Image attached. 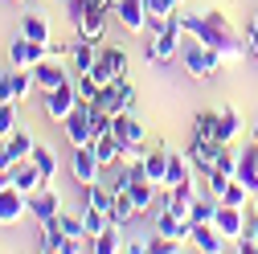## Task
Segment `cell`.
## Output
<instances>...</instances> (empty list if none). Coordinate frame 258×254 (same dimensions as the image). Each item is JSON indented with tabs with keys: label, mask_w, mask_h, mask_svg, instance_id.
I'll use <instances>...</instances> for the list:
<instances>
[{
	"label": "cell",
	"mask_w": 258,
	"mask_h": 254,
	"mask_svg": "<svg viewBox=\"0 0 258 254\" xmlns=\"http://www.w3.org/2000/svg\"><path fill=\"white\" fill-rule=\"evenodd\" d=\"M188 242L197 246V250H205V254L225 250V238H221V230L213 226V221H192V234H188Z\"/></svg>",
	"instance_id": "obj_17"
},
{
	"label": "cell",
	"mask_w": 258,
	"mask_h": 254,
	"mask_svg": "<svg viewBox=\"0 0 258 254\" xmlns=\"http://www.w3.org/2000/svg\"><path fill=\"white\" fill-rule=\"evenodd\" d=\"M234 180H242V184L250 188V197L258 193V144H254V140H250V148H242V156H238Z\"/></svg>",
	"instance_id": "obj_18"
},
{
	"label": "cell",
	"mask_w": 258,
	"mask_h": 254,
	"mask_svg": "<svg viewBox=\"0 0 258 254\" xmlns=\"http://www.w3.org/2000/svg\"><path fill=\"white\" fill-rule=\"evenodd\" d=\"M184 180H192V160L168 156V180H164V188H176V184H184Z\"/></svg>",
	"instance_id": "obj_29"
},
{
	"label": "cell",
	"mask_w": 258,
	"mask_h": 254,
	"mask_svg": "<svg viewBox=\"0 0 258 254\" xmlns=\"http://www.w3.org/2000/svg\"><path fill=\"white\" fill-rule=\"evenodd\" d=\"M17 132V103H0V136H13Z\"/></svg>",
	"instance_id": "obj_38"
},
{
	"label": "cell",
	"mask_w": 258,
	"mask_h": 254,
	"mask_svg": "<svg viewBox=\"0 0 258 254\" xmlns=\"http://www.w3.org/2000/svg\"><path fill=\"white\" fill-rule=\"evenodd\" d=\"M74 86H78V99H82V103H94V99H99V90H103V82L94 78V74H78Z\"/></svg>",
	"instance_id": "obj_36"
},
{
	"label": "cell",
	"mask_w": 258,
	"mask_h": 254,
	"mask_svg": "<svg viewBox=\"0 0 258 254\" xmlns=\"http://www.w3.org/2000/svg\"><path fill=\"white\" fill-rule=\"evenodd\" d=\"M99 82H115V78H127V49L123 45H103L99 49V61L90 70Z\"/></svg>",
	"instance_id": "obj_5"
},
{
	"label": "cell",
	"mask_w": 258,
	"mask_h": 254,
	"mask_svg": "<svg viewBox=\"0 0 258 254\" xmlns=\"http://www.w3.org/2000/svg\"><path fill=\"white\" fill-rule=\"evenodd\" d=\"M78 103H82V99H78V86H74V82H61V86L45 90V115H49V119H57V123L66 119Z\"/></svg>",
	"instance_id": "obj_8"
},
{
	"label": "cell",
	"mask_w": 258,
	"mask_h": 254,
	"mask_svg": "<svg viewBox=\"0 0 258 254\" xmlns=\"http://www.w3.org/2000/svg\"><path fill=\"white\" fill-rule=\"evenodd\" d=\"M61 132H66V140L74 144V148H82V144H94V127H90V103H78L66 119H61Z\"/></svg>",
	"instance_id": "obj_6"
},
{
	"label": "cell",
	"mask_w": 258,
	"mask_h": 254,
	"mask_svg": "<svg viewBox=\"0 0 258 254\" xmlns=\"http://www.w3.org/2000/svg\"><path fill=\"white\" fill-rule=\"evenodd\" d=\"M168 156H172V152H164V148L144 156V172H148V176H152L160 188H164V180H168Z\"/></svg>",
	"instance_id": "obj_26"
},
{
	"label": "cell",
	"mask_w": 258,
	"mask_h": 254,
	"mask_svg": "<svg viewBox=\"0 0 258 254\" xmlns=\"http://www.w3.org/2000/svg\"><path fill=\"white\" fill-rule=\"evenodd\" d=\"M99 41H86V37H78L74 45H70V66H74V74H90L94 70V61H99Z\"/></svg>",
	"instance_id": "obj_20"
},
{
	"label": "cell",
	"mask_w": 258,
	"mask_h": 254,
	"mask_svg": "<svg viewBox=\"0 0 258 254\" xmlns=\"http://www.w3.org/2000/svg\"><path fill=\"white\" fill-rule=\"evenodd\" d=\"M188 37V33H184ZM180 66L188 70V78H197V82H209L217 70H221V53H213L209 45H201L197 37H188L180 45Z\"/></svg>",
	"instance_id": "obj_2"
},
{
	"label": "cell",
	"mask_w": 258,
	"mask_h": 254,
	"mask_svg": "<svg viewBox=\"0 0 258 254\" xmlns=\"http://www.w3.org/2000/svg\"><path fill=\"white\" fill-rule=\"evenodd\" d=\"M180 5L184 0H148V17H172L180 13Z\"/></svg>",
	"instance_id": "obj_39"
},
{
	"label": "cell",
	"mask_w": 258,
	"mask_h": 254,
	"mask_svg": "<svg viewBox=\"0 0 258 254\" xmlns=\"http://www.w3.org/2000/svg\"><path fill=\"white\" fill-rule=\"evenodd\" d=\"M13 184L21 188V193L33 197L37 188H45V176H41V168H37L33 160H17V164H13Z\"/></svg>",
	"instance_id": "obj_19"
},
{
	"label": "cell",
	"mask_w": 258,
	"mask_h": 254,
	"mask_svg": "<svg viewBox=\"0 0 258 254\" xmlns=\"http://www.w3.org/2000/svg\"><path fill=\"white\" fill-rule=\"evenodd\" d=\"M213 213H217L213 197H197V201H192V221H213Z\"/></svg>",
	"instance_id": "obj_40"
},
{
	"label": "cell",
	"mask_w": 258,
	"mask_h": 254,
	"mask_svg": "<svg viewBox=\"0 0 258 254\" xmlns=\"http://www.w3.org/2000/svg\"><path fill=\"white\" fill-rule=\"evenodd\" d=\"M82 221H86V242H94V238H99L107 226H111V213H103V209H82Z\"/></svg>",
	"instance_id": "obj_27"
},
{
	"label": "cell",
	"mask_w": 258,
	"mask_h": 254,
	"mask_svg": "<svg viewBox=\"0 0 258 254\" xmlns=\"http://www.w3.org/2000/svg\"><path fill=\"white\" fill-rule=\"evenodd\" d=\"M21 33H25V37H33V41H45V45H49V21H45V17H37V13H29V17L21 21Z\"/></svg>",
	"instance_id": "obj_30"
},
{
	"label": "cell",
	"mask_w": 258,
	"mask_h": 254,
	"mask_svg": "<svg viewBox=\"0 0 258 254\" xmlns=\"http://www.w3.org/2000/svg\"><path fill=\"white\" fill-rule=\"evenodd\" d=\"M57 221H61V234H66V238H86L82 209H78V213H66V209H61V213H57Z\"/></svg>",
	"instance_id": "obj_34"
},
{
	"label": "cell",
	"mask_w": 258,
	"mask_h": 254,
	"mask_svg": "<svg viewBox=\"0 0 258 254\" xmlns=\"http://www.w3.org/2000/svg\"><path fill=\"white\" fill-rule=\"evenodd\" d=\"M70 172H74V180H78V184H94V180L103 176V164H99V156H94V148H90V144L74 148V160H70Z\"/></svg>",
	"instance_id": "obj_13"
},
{
	"label": "cell",
	"mask_w": 258,
	"mask_h": 254,
	"mask_svg": "<svg viewBox=\"0 0 258 254\" xmlns=\"http://www.w3.org/2000/svg\"><path fill=\"white\" fill-rule=\"evenodd\" d=\"M217 156H221V140H197V136H192V144H188V160H192V168H197L201 176L217 168Z\"/></svg>",
	"instance_id": "obj_14"
},
{
	"label": "cell",
	"mask_w": 258,
	"mask_h": 254,
	"mask_svg": "<svg viewBox=\"0 0 258 254\" xmlns=\"http://www.w3.org/2000/svg\"><path fill=\"white\" fill-rule=\"evenodd\" d=\"M192 136H197V140H217V111H197V119H192Z\"/></svg>",
	"instance_id": "obj_31"
},
{
	"label": "cell",
	"mask_w": 258,
	"mask_h": 254,
	"mask_svg": "<svg viewBox=\"0 0 258 254\" xmlns=\"http://www.w3.org/2000/svg\"><path fill=\"white\" fill-rule=\"evenodd\" d=\"M238 156H242V152H234L230 144H221V156H217V172L234 176V172H238Z\"/></svg>",
	"instance_id": "obj_37"
},
{
	"label": "cell",
	"mask_w": 258,
	"mask_h": 254,
	"mask_svg": "<svg viewBox=\"0 0 258 254\" xmlns=\"http://www.w3.org/2000/svg\"><path fill=\"white\" fill-rule=\"evenodd\" d=\"M115 21L127 33H144L148 29V0H115Z\"/></svg>",
	"instance_id": "obj_12"
},
{
	"label": "cell",
	"mask_w": 258,
	"mask_h": 254,
	"mask_svg": "<svg viewBox=\"0 0 258 254\" xmlns=\"http://www.w3.org/2000/svg\"><path fill=\"white\" fill-rule=\"evenodd\" d=\"M33 86H37V82H33V70L13 66L9 74H0V103H25Z\"/></svg>",
	"instance_id": "obj_7"
},
{
	"label": "cell",
	"mask_w": 258,
	"mask_h": 254,
	"mask_svg": "<svg viewBox=\"0 0 258 254\" xmlns=\"http://www.w3.org/2000/svg\"><path fill=\"white\" fill-rule=\"evenodd\" d=\"M115 136L123 140V144H144L148 140V132H144V123L132 115V111H123V115H115Z\"/></svg>",
	"instance_id": "obj_23"
},
{
	"label": "cell",
	"mask_w": 258,
	"mask_h": 254,
	"mask_svg": "<svg viewBox=\"0 0 258 254\" xmlns=\"http://www.w3.org/2000/svg\"><path fill=\"white\" fill-rule=\"evenodd\" d=\"M94 107H103L107 115H123V111H136V86L127 78H115V82H103L99 99H94Z\"/></svg>",
	"instance_id": "obj_4"
},
{
	"label": "cell",
	"mask_w": 258,
	"mask_h": 254,
	"mask_svg": "<svg viewBox=\"0 0 258 254\" xmlns=\"http://www.w3.org/2000/svg\"><path fill=\"white\" fill-rule=\"evenodd\" d=\"M107 17H111V9L94 5V9L82 17V25H78V37H86V41H103V33H107Z\"/></svg>",
	"instance_id": "obj_21"
},
{
	"label": "cell",
	"mask_w": 258,
	"mask_h": 254,
	"mask_svg": "<svg viewBox=\"0 0 258 254\" xmlns=\"http://www.w3.org/2000/svg\"><path fill=\"white\" fill-rule=\"evenodd\" d=\"M37 168H41V176L45 180H53L57 176V156H53V148H33V156H29Z\"/></svg>",
	"instance_id": "obj_33"
},
{
	"label": "cell",
	"mask_w": 258,
	"mask_h": 254,
	"mask_svg": "<svg viewBox=\"0 0 258 254\" xmlns=\"http://www.w3.org/2000/svg\"><path fill=\"white\" fill-rule=\"evenodd\" d=\"M246 45H250V53L258 57V33H254V29H246Z\"/></svg>",
	"instance_id": "obj_42"
},
{
	"label": "cell",
	"mask_w": 258,
	"mask_h": 254,
	"mask_svg": "<svg viewBox=\"0 0 258 254\" xmlns=\"http://www.w3.org/2000/svg\"><path fill=\"white\" fill-rule=\"evenodd\" d=\"M238 132H242L238 111H234V107H221V111H217V140H221V144H234Z\"/></svg>",
	"instance_id": "obj_24"
},
{
	"label": "cell",
	"mask_w": 258,
	"mask_h": 254,
	"mask_svg": "<svg viewBox=\"0 0 258 254\" xmlns=\"http://www.w3.org/2000/svg\"><path fill=\"white\" fill-rule=\"evenodd\" d=\"M180 13H172L168 17V25L160 29V33H152V41H148V61H156V66H168V61H176L180 57Z\"/></svg>",
	"instance_id": "obj_3"
},
{
	"label": "cell",
	"mask_w": 258,
	"mask_h": 254,
	"mask_svg": "<svg viewBox=\"0 0 258 254\" xmlns=\"http://www.w3.org/2000/svg\"><path fill=\"white\" fill-rule=\"evenodd\" d=\"M246 197H250V188H246L242 180H230V184H225V193H221V205H238V209H246Z\"/></svg>",
	"instance_id": "obj_35"
},
{
	"label": "cell",
	"mask_w": 258,
	"mask_h": 254,
	"mask_svg": "<svg viewBox=\"0 0 258 254\" xmlns=\"http://www.w3.org/2000/svg\"><path fill=\"white\" fill-rule=\"evenodd\" d=\"M213 226L221 230V238H225V242H238V238L246 234V226H250V221H246V209H238V205H221V201H217Z\"/></svg>",
	"instance_id": "obj_9"
},
{
	"label": "cell",
	"mask_w": 258,
	"mask_h": 254,
	"mask_svg": "<svg viewBox=\"0 0 258 254\" xmlns=\"http://www.w3.org/2000/svg\"><path fill=\"white\" fill-rule=\"evenodd\" d=\"M33 82H37L41 90H53V86H61V82H70V74H66V66L57 61V53H49V57H41L37 66H33Z\"/></svg>",
	"instance_id": "obj_16"
},
{
	"label": "cell",
	"mask_w": 258,
	"mask_h": 254,
	"mask_svg": "<svg viewBox=\"0 0 258 254\" xmlns=\"http://www.w3.org/2000/svg\"><path fill=\"white\" fill-rule=\"evenodd\" d=\"M136 213H140L136 197L127 193V188H119V193H115V201H111V221H119V226H127V221H132Z\"/></svg>",
	"instance_id": "obj_25"
},
{
	"label": "cell",
	"mask_w": 258,
	"mask_h": 254,
	"mask_svg": "<svg viewBox=\"0 0 258 254\" xmlns=\"http://www.w3.org/2000/svg\"><path fill=\"white\" fill-rule=\"evenodd\" d=\"M90 250L94 254H119V250H127V238H123V226H119V221H111V226L99 234V238H94L90 242Z\"/></svg>",
	"instance_id": "obj_22"
},
{
	"label": "cell",
	"mask_w": 258,
	"mask_h": 254,
	"mask_svg": "<svg viewBox=\"0 0 258 254\" xmlns=\"http://www.w3.org/2000/svg\"><path fill=\"white\" fill-rule=\"evenodd\" d=\"M61 242H66V234H61V221L53 217V221H41V250H61Z\"/></svg>",
	"instance_id": "obj_32"
},
{
	"label": "cell",
	"mask_w": 258,
	"mask_h": 254,
	"mask_svg": "<svg viewBox=\"0 0 258 254\" xmlns=\"http://www.w3.org/2000/svg\"><path fill=\"white\" fill-rule=\"evenodd\" d=\"M17 160H13V152H9V140L0 136V168H13Z\"/></svg>",
	"instance_id": "obj_41"
},
{
	"label": "cell",
	"mask_w": 258,
	"mask_h": 254,
	"mask_svg": "<svg viewBox=\"0 0 258 254\" xmlns=\"http://www.w3.org/2000/svg\"><path fill=\"white\" fill-rule=\"evenodd\" d=\"M29 213V193H21L17 184L0 188V226H17V221Z\"/></svg>",
	"instance_id": "obj_11"
},
{
	"label": "cell",
	"mask_w": 258,
	"mask_h": 254,
	"mask_svg": "<svg viewBox=\"0 0 258 254\" xmlns=\"http://www.w3.org/2000/svg\"><path fill=\"white\" fill-rule=\"evenodd\" d=\"M9 57H13V66H21V70H33L41 57H49V45L45 41H33V37H13V49H9Z\"/></svg>",
	"instance_id": "obj_10"
},
{
	"label": "cell",
	"mask_w": 258,
	"mask_h": 254,
	"mask_svg": "<svg viewBox=\"0 0 258 254\" xmlns=\"http://www.w3.org/2000/svg\"><path fill=\"white\" fill-rule=\"evenodd\" d=\"M180 29L188 37H197L201 45H209L213 53H221V61H238L250 45L246 33H238L234 21L221 9H201V13H180Z\"/></svg>",
	"instance_id": "obj_1"
},
{
	"label": "cell",
	"mask_w": 258,
	"mask_h": 254,
	"mask_svg": "<svg viewBox=\"0 0 258 254\" xmlns=\"http://www.w3.org/2000/svg\"><path fill=\"white\" fill-rule=\"evenodd\" d=\"M33 136L25 132V127H17V132L9 136V152H13V160H29V156H33Z\"/></svg>",
	"instance_id": "obj_28"
},
{
	"label": "cell",
	"mask_w": 258,
	"mask_h": 254,
	"mask_svg": "<svg viewBox=\"0 0 258 254\" xmlns=\"http://www.w3.org/2000/svg\"><path fill=\"white\" fill-rule=\"evenodd\" d=\"M250 140H254V144H258V123H254V132H250Z\"/></svg>",
	"instance_id": "obj_44"
},
{
	"label": "cell",
	"mask_w": 258,
	"mask_h": 254,
	"mask_svg": "<svg viewBox=\"0 0 258 254\" xmlns=\"http://www.w3.org/2000/svg\"><path fill=\"white\" fill-rule=\"evenodd\" d=\"M250 230H254V238H258V217H250Z\"/></svg>",
	"instance_id": "obj_43"
},
{
	"label": "cell",
	"mask_w": 258,
	"mask_h": 254,
	"mask_svg": "<svg viewBox=\"0 0 258 254\" xmlns=\"http://www.w3.org/2000/svg\"><path fill=\"white\" fill-rule=\"evenodd\" d=\"M29 213H33L37 221H53L57 213H61V193L53 184H45V188H37L33 197H29Z\"/></svg>",
	"instance_id": "obj_15"
}]
</instances>
